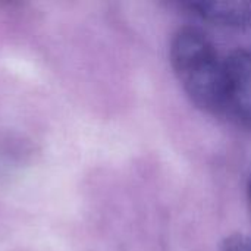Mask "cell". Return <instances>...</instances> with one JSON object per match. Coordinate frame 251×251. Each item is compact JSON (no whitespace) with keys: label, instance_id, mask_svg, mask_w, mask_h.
<instances>
[{"label":"cell","instance_id":"obj_3","mask_svg":"<svg viewBox=\"0 0 251 251\" xmlns=\"http://www.w3.org/2000/svg\"><path fill=\"white\" fill-rule=\"evenodd\" d=\"M184 7L191 10L199 18L221 26L241 28L251 24V1H218V0H199L185 1Z\"/></svg>","mask_w":251,"mask_h":251},{"label":"cell","instance_id":"obj_1","mask_svg":"<svg viewBox=\"0 0 251 251\" xmlns=\"http://www.w3.org/2000/svg\"><path fill=\"white\" fill-rule=\"evenodd\" d=\"M172 69L190 100L206 112H221L225 59L197 26L179 28L169 47Z\"/></svg>","mask_w":251,"mask_h":251},{"label":"cell","instance_id":"obj_2","mask_svg":"<svg viewBox=\"0 0 251 251\" xmlns=\"http://www.w3.org/2000/svg\"><path fill=\"white\" fill-rule=\"evenodd\" d=\"M221 112L251 129V50H235L225 59Z\"/></svg>","mask_w":251,"mask_h":251},{"label":"cell","instance_id":"obj_5","mask_svg":"<svg viewBox=\"0 0 251 251\" xmlns=\"http://www.w3.org/2000/svg\"><path fill=\"white\" fill-rule=\"evenodd\" d=\"M247 194H249V203H250V209H251V174H250V178H249V184H247Z\"/></svg>","mask_w":251,"mask_h":251},{"label":"cell","instance_id":"obj_4","mask_svg":"<svg viewBox=\"0 0 251 251\" xmlns=\"http://www.w3.org/2000/svg\"><path fill=\"white\" fill-rule=\"evenodd\" d=\"M221 251H251V237L247 234H232L224 240Z\"/></svg>","mask_w":251,"mask_h":251}]
</instances>
